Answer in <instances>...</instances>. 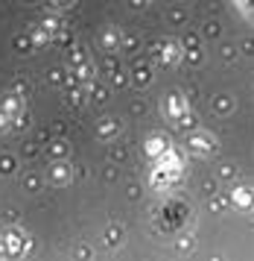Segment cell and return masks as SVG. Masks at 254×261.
I'll list each match as a JSON object with an SVG mask.
<instances>
[{"mask_svg":"<svg viewBox=\"0 0 254 261\" xmlns=\"http://www.w3.org/2000/svg\"><path fill=\"white\" fill-rule=\"evenodd\" d=\"M3 247H6V258H26L33 252V238L23 229H6L3 232Z\"/></svg>","mask_w":254,"mask_h":261,"instance_id":"1","label":"cell"},{"mask_svg":"<svg viewBox=\"0 0 254 261\" xmlns=\"http://www.w3.org/2000/svg\"><path fill=\"white\" fill-rule=\"evenodd\" d=\"M152 53H155V59L161 62V65H167V68H173V65H178V59H181V41H175V38H164V41H158L155 47H152Z\"/></svg>","mask_w":254,"mask_h":261,"instance_id":"2","label":"cell"},{"mask_svg":"<svg viewBox=\"0 0 254 261\" xmlns=\"http://www.w3.org/2000/svg\"><path fill=\"white\" fill-rule=\"evenodd\" d=\"M70 179H73V167H70L68 159H56L53 165L47 167V182L53 188H68Z\"/></svg>","mask_w":254,"mask_h":261,"instance_id":"3","label":"cell"},{"mask_svg":"<svg viewBox=\"0 0 254 261\" xmlns=\"http://www.w3.org/2000/svg\"><path fill=\"white\" fill-rule=\"evenodd\" d=\"M0 112L9 120H18L21 115H26V97L15 94V91H6V94L0 97Z\"/></svg>","mask_w":254,"mask_h":261,"instance_id":"4","label":"cell"},{"mask_svg":"<svg viewBox=\"0 0 254 261\" xmlns=\"http://www.w3.org/2000/svg\"><path fill=\"white\" fill-rule=\"evenodd\" d=\"M187 112H190V103H187V97H184V94L173 91V94L164 97V115L173 120V123H178V120L187 115Z\"/></svg>","mask_w":254,"mask_h":261,"instance_id":"5","label":"cell"},{"mask_svg":"<svg viewBox=\"0 0 254 261\" xmlns=\"http://www.w3.org/2000/svg\"><path fill=\"white\" fill-rule=\"evenodd\" d=\"M181 176H184V173H178V170H167V167H155V165H152V170H149V185H152L155 191H170Z\"/></svg>","mask_w":254,"mask_h":261,"instance_id":"6","label":"cell"},{"mask_svg":"<svg viewBox=\"0 0 254 261\" xmlns=\"http://www.w3.org/2000/svg\"><path fill=\"white\" fill-rule=\"evenodd\" d=\"M187 150L193 155H210L216 150V138H213L210 132H193V135L187 138Z\"/></svg>","mask_w":254,"mask_h":261,"instance_id":"7","label":"cell"},{"mask_svg":"<svg viewBox=\"0 0 254 261\" xmlns=\"http://www.w3.org/2000/svg\"><path fill=\"white\" fill-rule=\"evenodd\" d=\"M152 165L155 167H167V170H178V173H184V159H181V153L178 150H164L158 159H152Z\"/></svg>","mask_w":254,"mask_h":261,"instance_id":"8","label":"cell"},{"mask_svg":"<svg viewBox=\"0 0 254 261\" xmlns=\"http://www.w3.org/2000/svg\"><path fill=\"white\" fill-rule=\"evenodd\" d=\"M173 144H170V138L164 135V132H152L149 138H146V144H143V150H146V155L149 159H158V155L164 153V150H170Z\"/></svg>","mask_w":254,"mask_h":261,"instance_id":"9","label":"cell"},{"mask_svg":"<svg viewBox=\"0 0 254 261\" xmlns=\"http://www.w3.org/2000/svg\"><path fill=\"white\" fill-rule=\"evenodd\" d=\"M231 202L240 208V212H254V188H248V185L234 188L231 191Z\"/></svg>","mask_w":254,"mask_h":261,"instance_id":"10","label":"cell"},{"mask_svg":"<svg viewBox=\"0 0 254 261\" xmlns=\"http://www.w3.org/2000/svg\"><path fill=\"white\" fill-rule=\"evenodd\" d=\"M120 41L123 38H120V30L117 27H105L103 33H100V50L103 53H117L120 50Z\"/></svg>","mask_w":254,"mask_h":261,"instance_id":"11","label":"cell"},{"mask_svg":"<svg viewBox=\"0 0 254 261\" xmlns=\"http://www.w3.org/2000/svg\"><path fill=\"white\" fill-rule=\"evenodd\" d=\"M117 132H120V123H117L114 118H105V120H100V123H97V135H100L103 141H111Z\"/></svg>","mask_w":254,"mask_h":261,"instance_id":"12","label":"cell"},{"mask_svg":"<svg viewBox=\"0 0 254 261\" xmlns=\"http://www.w3.org/2000/svg\"><path fill=\"white\" fill-rule=\"evenodd\" d=\"M47 155L56 162V159H68L70 155V144L65 141V138H56V141H50L47 144Z\"/></svg>","mask_w":254,"mask_h":261,"instance_id":"13","label":"cell"},{"mask_svg":"<svg viewBox=\"0 0 254 261\" xmlns=\"http://www.w3.org/2000/svg\"><path fill=\"white\" fill-rule=\"evenodd\" d=\"M68 59H70V68H79V65H88L91 56H88V50H85V47L73 44V47L68 50Z\"/></svg>","mask_w":254,"mask_h":261,"instance_id":"14","label":"cell"},{"mask_svg":"<svg viewBox=\"0 0 254 261\" xmlns=\"http://www.w3.org/2000/svg\"><path fill=\"white\" fill-rule=\"evenodd\" d=\"M23 188L29 191V194H38V191H41V176H38V173H26V179H23Z\"/></svg>","mask_w":254,"mask_h":261,"instance_id":"15","label":"cell"},{"mask_svg":"<svg viewBox=\"0 0 254 261\" xmlns=\"http://www.w3.org/2000/svg\"><path fill=\"white\" fill-rule=\"evenodd\" d=\"M120 241H123V229H120V226H111V229L105 232V244H108V247H117Z\"/></svg>","mask_w":254,"mask_h":261,"instance_id":"16","label":"cell"},{"mask_svg":"<svg viewBox=\"0 0 254 261\" xmlns=\"http://www.w3.org/2000/svg\"><path fill=\"white\" fill-rule=\"evenodd\" d=\"M47 6L53 9V12H68L76 6V0H47Z\"/></svg>","mask_w":254,"mask_h":261,"instance_id":"17","label":"cell"},{"mask_svg":"<svg viewBox=\"0 0 254 261\" xmlns=\"http://www.w3.org/2000/svg\"><path fill=\"white\" fill-rule=\"evenodd\" d=\"M82 88H79V83H73V88H68V100L70 103H73V106H82V103H85V100H82Z\"/></svg>","mask_w":254,"mask_h":261,"instance_id":"18","label":"cell"},{"mask_svg":"<svg viewBox=\"0 0 254 261\" xmlns=\"http://www.w3.org/2000/svg\"><path fill=\"white\" fill-rule=\"evenodd\" d=\"M15 47H18V50H23V53H29V50L35 47L33 36H18V38H15Z\"/></svg>","mask_w":254,"mask_h":261,"instance_id":"19","label":"cell"},{"mask_svg":"<svg viewBox=\"0 0 254 261\" xmlns=\"http://www.w3.org/2000/svg\"><path fill=\"white\" fill-rule=\"evenodd\" d=\"M135 83L138 85L149 83V68H146V65H138V68H135Z\"/></svg>","mask_w":254,"mask_h":261,"instance_id":"20","label":"cell"},{"mask_svg":"<svg viewBox=\"0 0 254 261\" xmlns=\"http://www.w3.org/2000/svg\"><path fill=\"white\" fill-rule=\"evenodd\" d=\"M0 170H3V173H12V170H15V159H12V155H0Z\"/></svg>","mask_w":254,"mask_h":261,"instance_id":"21","label":"cell"},{"mask_svg":"<svg viewBox=\"0 0 254 261\" xmlns=\"http://www.w3.org/2000/svg\"><path fill=\"white\" fill-rule=\"evenodd\" d=\"M12 91H15V94H23V97H26V83H23V80H15V83H12Z\"/></svg>","mask_w":254,"mask_h":261,"instance_id":"22","label":"cell"},{"mask_svg":"<svg viewBox=\"0 0 254 261\" xmlns=\"http://www.w3.org/2000/svg\"><path fill=\"white\" fill-rule=\"evenodd\" d=\"M73 255H76V258H91V249H88V247H76Z\"/></svg>","mask_w":254,"mask_h":261,"instance_id":"23","label":"cell"},{"mask_svg":"<svg viewBox=\"0 0 254 261\" xmlns=\"http://www.w3.org/2000/svg\"><path fill=\"white\" fill-rule=\"evenodd\" d=\"M50 83H65V73H61V71H50Z\"/></svg>","mask_w":254,"mask_h":261,"instance_id":"24","label":"cell"},{"mask_svg":"<svg viewBox=\"0 0 254 261\" xmlns=\"http://www.w3.org/2000/svg\"><path fill=\"white\" fill-rule=\"evenodd\" d=\"M9 126H12V120L6 118V115H3V112H0V132H6V129H9Z\"/></svg>","mask_w":254,"mask_h":261,"instance_id":"25","label":"cell"},{"mask_svg":"<svg viewBox=\"0 0 254 261\" xmlns=\"http://www.w3.org/2000/svg\"><path fill=\"white\" fill-rule=\"evenodd\" d=\"M143 3H146V0H135V6H143Z\"/></svg>","mask_w":254,"mask_h":261,"instance_id":"26","label":"cell"},{"mask_svg":"<svg viewBox=\"0 0 254 261\" xmlns=\"http://www.w3.org/2000/svg\"><path fill=\"white\" fill-rule=\"evenodd\" d=\"M29 3H35V0H29Z\"/></svg>","mask_w":254,"mask_h":261,"instance_id":"27","label":"cell"}]
</instances>
